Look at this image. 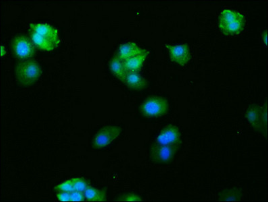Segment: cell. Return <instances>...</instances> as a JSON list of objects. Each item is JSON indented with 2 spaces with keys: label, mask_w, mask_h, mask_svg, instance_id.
Returning a JSON list of instances; mask_svg holds the SVG:
<instances>
[{
  "label": "cell",
  "mask_w": 268,
  "mask_h": 202,
  "mask_svg": "<svg viewBox=\"0 0 268 202\" xmlns=\"http://www.w3.org/2000/svg\"><path fill=\"white\" fill-rule=\"evenodd\" d=\"M73 181H74V191L84 193V192L90 187L89 183L84 179L76 178L73 179Z\"/></svg>",
  "instance_id": "cell-18"
},
{
  "label": "cell",
  "mask_w": 268,
  "mask_h": 202,
  "mask_svg": "<svg viewBox=\"0 0 268 202\" xmlns=\"http://www.w3.org/2000/svg\"><path fill=\"white\" fill-rule=\"evenodd\" d=\"M110 70L113 74L119 79V80L125 82L126 76L128 74V70L126 68L125 63L123 59H121L118 55L114 57L111 61L109 65Z\"/></svg>",
  "instance_id": "cell-12"
},
{
  "label": "cell",
  "mask_w": 268,
  "mask_h": 202,
  "mask_svg": "<svg viewBox=\"0 0 268 202\" xmlns=\"http://www.w3.org/2000/svg\"><path fill=\"white\" fill-rule=\"evenodd\" d=\"M30 36L36 47L45 51H52L59 43L58 31L47 23H32L30 25Z\"/></svg>",
  "instance_id": "cell-1"
},
{
  "label": "cell",
  "mask_w": 268,
  "mask_h": 202,
  "mask_svg": "<svg viewBox=\"0 0 268 202\" xmlns=\"http://www.w3.org/2000/svg\"><path fill=\"white\" fill-rule=\"evenodd\" d=\"M168 107V102L164 98L152 97L143 102L140 111L143 116L158 117L167 112Z\"/></svg>",
  "instance_id": "cell-4"
},
{
  "label": "cell",
  "mask_w": 268,
  "mask_h": 202,
  "mask_svg": "<svg viewBox=\"0 0 268 202\" xmlns=\"http://www.w3.org/2000/svg\"><path fill=\"white\" fill-rule=\"evenodd\" d=\"M148 52L145 50L143 53L139 54L136 56L132 57V58L126 59L124 61V63L128 72H138L143 66V63L146 59Z\"/></svg>",
  "instance_id": "cell-14"
},
{
  "label": "cell",
  "mask_w": 268,
  "mask_h": 202,
  "mask_svg": "<svg viewBox=\"0 0 268 202\" xmlns=\"http://www.w3.org/2000/svg\"><path fill=\"white\" fill-rule=\"evenodd\" d=\"M264 37H265V40H264V42H265L266 44H267V32H266Z\"/></svg>",
  "instance_id": "cell-22"
},
{
  "label": "cell",
  "mask_w": 268,
  "mask_h": 202,
  "mask_svg": "<svg viewBox=\"0 0 268 202\" xmlns=\"http://www.w3.org/2000/svg\"><path fill=\"white\" fill-rule=\"evenodd\" d=\"M15 74L21 85L30 86L41 76V68L37 61L28 59L21 61L17 64Z\"/></svg>",
  "instance_id": "cell-3"
},
{
  "label": "cell",
  "mask_w": 268,
  "mask_h": 202,
  "mask_svg": "<svg viewBox=\"0 0 268 202\" xmlns=\"http://www.w3.org/2000/svg\"><path fill=\"white\" fill-rule=\"evenodd\" d=\"M242 197L241 192L237 190H229L221 194L220 200L223 201H238Z\"/></svg>",
  "instance_id": "cell-16"
},
{
  "label": "cell",
  "mask_w": 268,
  "mask_h": 202,
  "mask_svg": "<svg viewBox=\"0 0 268 202\" xmlns=\"http://www.w3.org/2000/svg\"><path fill=\"white\" fill-rule=\"evenodd\" d=\"M13 53L21 61L26 60L33 56L35 47L32 40L25 36H17L11 43Z\"/></svg>",
  "instance_id": "cell-5"
},
{
  "label": "cell",
  "mask_w": 268,
  "mask_h": 202,
  "mask_svg": "<svg viewBox=\"0 0 268 202\" xmlns=\"http://www.w3.org/2000/svg\"><path fill=\"white\" fill-rule=\"evenodd\" d=\"M55 190L57 192H69V193L74 192V181H73V179L67 180L66 182L59 184L58 186L55 187Z\"/></svg>",
  "instance_id": "cell-17"
},
{
  "label": "cell",
  "mask_w": 268,
  "mask_h": 202,
  "mask_svg": "<svg viewBox=\"0 0 268 202\" xmlns=\"http://www.w3.org/2000/svg\"><path fill=\"white\" fill-rule=\"evenodd\" d=\"M122 129L116 126H107L101 129L93 138V146L95 148H103L112 143L120 136Z\"/></svg>",
  "instance_id": "cell-6"
},
{
  "label": "cell",
  "mask_w": 268,
  "mask_h": 202,
  "mask_svg": "<svg viewBox=\"0 0 268 202\" xmlns=\"http://www.w3.org/2000/svg\"><path fill=\"white\" fill-rule=\"evenodd\" d=\"M166 47L169 51L170 58L174 62L179 65H185L191 58L190 51L188 45H166Z\"/></svg>",
  "instance_id": "cell-10"
},
{
  "label": "cell",
  "mask_w": 268,
  "mask_h": 202,
  "mask_svg": "<svg viewBox=\"0 0 268 202\" xmlns=\"http://www.w3.org/2000/svg\"><path fill=\"white\" fill-rule=\"evenodd\" d=\"M129 87L140 90L147 85L146 80L137 72H129L126 76L125 82Z\"/></svg>",
  "instance_id": "cell-13"
},
{
  "label": "cell",
  "mask_w": 268,
  "mask_h": 202,
  "mask_svg": "<svg viewBox=\"0 0 268 202\" xmlns=\"http://www.w3.org/2000/svg\"><path fill=\"white\" fill-rule=\"evenodd\" d=\"M246 117L256 130L263 132L266 123V114L259 106L253 105L247 111Z\"/></svg>",
  "instance_id": "cell-9"
},
{
  "label": "cell",
  "mask_w": 268,
  "mask_h": 202,
  "mask_svg": "<svg viewBox=\"0 0 268 202\" xmlns=\"http://www.w3.org/2000/svg\"><path fill=\"white\" fill-rule=\"evenodd\" d=\"M71 202H82L85 200V196L82 192L74 191L71 192Z\"/></svg>",
  "instance_id": "cell-19"
},
{
  "label": "cell",
  "mask_w": 268,
  "mask_h": 202,
  "mask_svg": "<svg viewBox=\"0 0 268 202\" xmlns=\"http://www.w3.org/2000/svg\"><path fill=\"white\" fill-rule=\"evenodd\" d=\"M179 145H161L156 144L151 150L150 158L156 163H166L173 161Z\"/></svg>",
  "instance_id": "cell-7"
},
{
  "label": "cell",
  "mask_w": 268,
  "mask_h": 202,
  "mask_svg": "<svg viewBox=\"0 0 268 202\" xmlns=\"http://www.w3.org/2000/svg\"><path fill=\"white\" fill-rule=\"evenodd\" d=\"M245 22L246 20L242 13L233 9H225L220 13L218 26L223 33L235 35L242 31Z\"/></svg>",
  "instance_id": "cell-2"
},
{
  "label": "cell",
  "mask_w": 268,
  "mask_h": 202,
  "mask_svg": "<svg viewBox=\"0 0 268 202\" xmlns=\"http://www.w3.org/2000/svg\"><path fill=\"white\" fill-rule=\"evenodd\" d=\"M121 201L124 202H139L141 201V198L136 194H130L124 196Z\"/></svg>",
  "instance_id": "cell-20"
},
{
  "label": "cell",
  "mask_w": 268,
  "mask_h": 202,
  "mask_svg": "<svg viewBox=\"0 0 268 202\" xmlns=\"http://www.w3.org/2000/svg\"><path fill=\"white\" fill-rule=\"evenodd\" d=\"M181 138L179 129L176 126H167L162 129L157 137V144L161 145H179Z\"/></svg>",
  "instance_id": "cell-8"
},
{
  "label": "cell",
  "mask_w": 268,
  "mask_h": 202,
  "mask_svg": "<svg viewBox=\"0 0 268 202\" xmlns=\"http://www.w3.org/2000/svg\"><path fill=\"white\" fill-rule=\"evenodd\" d=\"M84 194L85 199L89 202H103L107 200V193L104 190L89 187Z\"/></svg>",
  "instance_id": "cell-15"
},
{
  "label": "cell",
  "mask_w": 268,
  "mask_h": 202,
  "mask_svg": "<svg viewBox=\"0 0 268 202\" xmlns=\"http://www.w3.org/2000/svg\"><path fill=\"white\" fill-rule=\"evenodd\" d=\"M145 49H141L134 43H126L120 46L119 49L118 56L124 61L132 58L134 56L143 53Z\"/></svg>",
  "instance_id": "cell-11"
},
{
  "label": "cell",
  "mask_w": 268,
  "mask_h": 202,
  "mask_svg": "<svg viewBox=\"0 0 268 202\" xmlns=\"http://www.w3.org/2000/svg\"><path fill=\"white\" fill-rule=\"evenodd\" d=\"M57 198L60 202H71L70 193L69 192H58L57 194Z\"/></svg>",
  "instance_id": "cell-21"
}]
</instances>
